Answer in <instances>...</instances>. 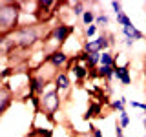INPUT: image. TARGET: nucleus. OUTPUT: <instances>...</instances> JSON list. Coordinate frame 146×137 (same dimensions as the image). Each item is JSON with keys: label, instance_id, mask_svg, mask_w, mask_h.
<instances>
[{"label": "nucleus", "instance_id": "1", "mask_svg": "<svg viewBox=\"0 0 146 137\" xmlns=\"http://www.w3.org/2000/svg\"><path fill=\"white\" fill-rule=\"evenodd\" d=\"M22 9L18 2L2 0L0 2V37H7L20 27Z\"/></svg>", "mask_w": 146, "mask_h": 137}, {"label": "nucleus", "instance_id": "2", "mask_svg": "<svg viewBox=\"0 0 146 137\" xmlns=\"http://www.w3.org/2000/svg\"><path fill=\"white\" fill-rule=\"evenodd\" d=\"M13 40L17 44V49L20 51H31L42 39H46V33H42V24H22L15 33H11Z\"/></svg>", "mask_w": 146, "mask_h": 137}, {"label": "nucleus", "instance_id": "3", "mask_svg": "<svg viewBox=\"0 0 146 137\" xmlns=\"http://www.w3.org/2000/svg\"><path fill=\"white\" fill-rule=\"evenodd\" d=\"M71 33H75V26H71V24H57V26H53L51 29H49V33L46 35L44 42H48V40H53L55 48L60 49V46L66 42L68 37H70Z\"/></svg>", "mask_w": 146, "mask_h": 137}, {"label": "nucleus", "instance_id": "4", "mask_svg": "<svg viewBox=\"0 0 146 137\" xmlns=\"http://www.w3.org/2000/svg\"><path fill=\"white\" fill-rule=\"evenodd\" d=\"M40 99H42V110L53 119V113L58 112V110H60V106H62L60 91L55 90V88H48V91H46V93H44Z\"/></svg>", "mask_w": 146, "mask_h": 137}, {"label": "nucleus", "instance_id": "5", "mask_svg": "<svg viewBox=\"0 0 146 137\" xmlns=\"http://www.w3.org/2000/svg\"><path fill=\"white\" fill-rule=\"evenodd\" d=\"M70 59H71V57L60 48V49H53V51H49V53L44 57V62H48L49 66H53L55 70L58 71V70H64V68L68 66Z\"/></svg>", "mask_w": 146, "mask_h": 137}, {"label": "nucleus", "instance_id": "6", "mask_svg": "<svg viewBox=\"0 0 146 137\" xmlns=\"http://www.w3.org/2000/svg\"><path fill=\"white\" fill-rule=\"evenodd\" d=\"M13 100H15L13 91L9 90L6 84H2V88H0V115H4V113L7 112V108L11 106Z\"/></svg>", "mask_w": 146, "mask_h": 137}, {"label": "nucleus", "instance_id": "7", "mask_svg": "<svg viewBox=\"0 0 146 137\" xmlns=\"http://www.w3.org/2000/svg\"><path fill=\"white\" fill-rule=\"evenodd\" d=\"M53 88L58 90V91H68L71 88V79H70V73L68 71H58L55 75V80H53Z\"/></svg>", "mask_w": 146, "mask_h": 137}, {"label": "nucleus", "instance_id": "8", "mask_svg": "<svg viewBox=\"0 0 146 137\" xmlns=\"http://www.w3.org/2000/svg\"><path fill=\"white\" fill-rule=\"evenodd\" d=\"M115 79L121 82L122 86H130L131 84V73H130V66L124 64V66H115Z\"/></svg>", "mask_w": 146, "mask_h": 137}, {"label": "nucleus", "instance_id": "9", "mask_svg": "<svg viewBox=\"0 0 146 137\" xmlns=\"http://www.w3.org/2000/svg\"><path fill=\"white\" fill-rule=\"evenodd\" d=\"M122 37L128 40H133V42H137V40H143L144 39V33L139 29L137 26L133 24H130V26H126V27H122Z\"/></svg>", "mask_w": 146, "mask_h": 137}, {"label": "nucleus", "instance_id": "10", "mask_svg": "<svg viewBox=\"0 0 146 137\" xmlns=\"http://www.w3.org/2000/svg\"><path fill=\"white\" fill-rule=\"evenodd\" d=\"M100 113H102V104L97 102V100H91L88 104V110H86V113L82 115L84 121H91L93 117H100Z\"/></svg>", "mask_w": 146, "mask_h": 137}, {"label": "nucleus", "instance_id": "11", "mask_svg": "<svg viewBox=\"0 0 146 137\" xmlns=\"http://www.w3.org/2000/svg\"><path fill=\"white\" fill-rule=\"evenodd\" d=\"M71 73L75 75L77 82H82L84 79H90V70H88V66H86V64H80V62L73 64V68H71Z\"/></svg>", "mask_w": 146, "mask_h": 137}, {"label": "nucleus", "instance_id": "12", "mask_svg": "<svg viewBox=\"0 0 146 137\" xmlns=\"http://www.w3.org/2000/svg\"><path fill=\"white\" fill-rule=\"evenodd\" d=\"M99 75L106 80V84H110L111 79H115V66H99Z\"/></svg>", "mask_w": 146, "mask_h": 137}, {"label": "nucleus", "instance_id": "13", "mask_svg": "<svg viewBox=\"0 0 146 137\" xmlns=\"http://www.w3.org/2000/svg\"><path fill=\"white\" fill-rule=\"evenodd\" d=\"M70 9H71V15L73 17L80 18L88 7H86V2H84V0H77V2H70Z\"/></svg>", "mask_w": 146, "mask_h": 137}, {"label": "nucleus", "instance_id": "14", "mask_svg": "<svg viewBox=\"0 0 146 137\" xmlns=\"http://www.w3.org/2000/svg\"><path fill=\"white\" fill-rule=\"evenodd\" d=\"M100 66H117V59L113 51H102L100 53Z\"/></svg>", "mask_w": 146, "mask_h": 137}, {"label": "nucleus", "instance_id": "15", "mask_svg": "<svg viewBox=\"0 0 146 137\" xmlns=\"http://www.w3.org/2000/svg\"><path fill=\"white\" fill-rule=\"evenodd\" d=\"M82 51H86V53H102V51H100V46H99V40L97 39L84 40V44H82Z\"/></svg>", "mask_w": 146, "mask_h": 137}, {"label": "nucleus", "instance_id": "16", "mask_svg": "<svg viewBox=\"0 0 146 137\" xmlns=\"http://www.w3.org/2000/svg\"><path fill=\"white\" fill-rule=\"evenodd\" d=\"M95 18H97V13L93 11V9H86L84 11V15L80 17V22H82V26L84 27H88V26H91V24H95Z\"/></svg>", "mask_w": 146, "mask_h": 137}, {"label": "nucleus", "instance_id": "17", "mask_svg": "<svg viewBox=\"0 0 146 137\" xmlns=\"http://www.w3.org/2000/svg\"><path fill=\"white\" fill-rule=\"evenodd\" d=\"M128 104V100H126V97H119V99H113L111 102H110V108L111 110H117L119 113L121 112H124V106Z\"/></svg>", "mask_w": 146, "mask_h": 137}, {"label": "nucleus", "instance_id": "18", "mask_svg": "<svg viewBox=\"0 0 146 137\" xmlns=\"http://www.w3.org/2000/svg\"><path fill=\"white\" fill-rule=\"evenodd\" d=\"M99 33V26L97 24H91V26H88V27H84V37H86V39H93V37H95V39H97V35Z\"/></svg>", "mask_w": 146, "mask_h": 137}, {"label": "nucleus", "instance_id": "19", "mask_svg": "<svg viewBox=\"0 0 146 137\" xmlns=\"http://www.w3.org/2000/svg\"><path fill=\"white\" fill-rule=\"evenodd\" d=\"M95 24H97L99 27H106L110 24V17L106 15V13H97V18H95Z\"/></svg>", "mask_w": 146, "mask_h": 137}, {"label": "nucleus", "instance_id": "20", "mask_svg": "<svg viewBox=\"0 0 146 137\" xmlns=\"http://www.w3.org/2000/svg\"><path fill=\"white\" fill-rule=\"evenodd\" d=\"M115 20H117V24L121 26V27H126V26L133 24V22H131V18L126 15V11H124V13H121V15H117V17H115Z\"/></svg>", "mask_w": 146, "mask_h": 137}, {"label": "nucleus", "instance_id": "21", "mask_svg": "<svg viewBox=\"0 0 146 137\" xmlns=\"http://www.w3.org/2000/svg\"><path fill=\"white\" fill-rule=\"evenodd\" d=\"M130 121H131V119H130V113H128L126 110L119 113V121H117V122H119L122 128H128V126H130Z\"/></svg>", "mask_w": 146, "mask_h": 137}, {"label": "nucleus", "instance_id": "22", "mask_svg": "<svg viewBox=\"0 0 146 137\" xmlns=\"http://www.w3.org/2000/svg\"><path fill=\"white\" fill-rule=\"evenodd\" d=\"M110 6H111L113 13H115V17L121 15V13H124V11H122V2H110Z\"/></svg>", "mask_w": 146, "mask_h": 137}, {"label": "nucleus", "instance_id": "23", "mask_svg": "<svg viewBox=\"0 0 146 137\" xmlns=\"http://www.w3.org/2000/svg\"><path fill=\"white\" fill-rule=\"evenodd\" d=\"M88 130L91 132V134H93V137H104L102 130H100V128H97L95 124H90V128H88Z\"/></svg>", "mask_w": 146, "mask_h": 137}, {"label": "nucleus", "instance_id": "24", "mask_svg": "<svg viewBox=\"0 0 146 137\" xmlns=\"http://www.w3.org/2000/svg\"><path fill=\"white\" fill-rule=\"evenodd\" d=\"M115 137H126L124 135V128L119 124V122H115Z\"/></svg>", "mask_w": 146, "mask_h": 137}, {"label": "nucleus", "instance_id": "25", "mask_svg": "<svg viewBox=\"0 0 146 137\" xmlns=\"http://www.w3.org/2000/svg\"><path fill=\"white\" fill-rule=\"evenodd\" d=\"M77 137H93V134H91V132H86V134H79Z\"/></svg>", "mask_w": 146, "mask_h": 137}, {"label": "nucleus", "instance_id": "26", "mask_svg": "<svg viewBox=\"0 0 146 137\" xmlns=\"http://www.w3.org/2000/svg\"><path fill=\"white\" fill-rule=\"evenodd\" d=\"M27 137H35V135H27Z\"/></svg>", "mask_w": 146, "mask_h": 137}]
</instances>
